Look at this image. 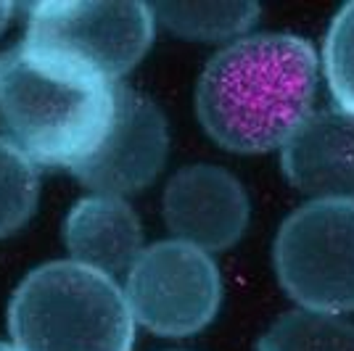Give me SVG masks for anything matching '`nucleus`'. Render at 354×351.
<instances>
[{"label":"nucleus","mask_w":354,"mask_h":351,"mask_svg":"<svg viewBox=\"0 0 354 351\" xmlns=\"http://www.w3.org/2000/svg\"><path fill=\"white\" fill-rule=\"evenodd\" d=\"M320 61L310 40L265 32L227 43L196 85V117L233 153L283 148L315 111Z\"/></svg>","instance_id":"1"},{"label":"nucleus","mask_w":354,"mask_h":351,"mask_svg":"<svg viewBox=\"0 0 354 351\" xmlns=\"http://www.w3.org/2000/svg\"><path fill=\"white\" fill-rule=\"evenodd\" d=\"M114 85L19 43L0 53V135L37 167H80L101 146Z\"/></svg>","instance_id":"2"},{"label":"nucleus","mask_w":354,"mask_h":351,"mask_svg":"<svg viewBox=\"0 0 354 351\" xmlns=\"http://www.w3.org/2000/svg\"><path fill=\"white\" fill-rule=\"evenodd\" d=\"M8 333L19 351H133L135 320L117 280L64 259L21 280Z\"/></svg>","instance_id":"3"},{"label":"nucleus","mask_w":354,"mask_h":351,"mask_svg":"<svg viewBox=\"0 0 354 351\" xmlns=\"http://www.w3.org/2000/svg\"><path fill=\"white\" fill-rule=\"evenodd\" d=\"M272 262L299 309L354 312V201L310 198L283 220Z\"/></svg>","instance_id":"4"},{"label":"nucleus","mask_w":354,"mask_h":351,"mask_svg":"<svg viewBox=\"0 0 354 351\" xmlns=\"http://www.w3.org/2000/svg\"><path fill=\"white\" fill-rule=\"evenodd\" d=\"M153 30L156 19L146 3H35L21 43L119 82L148 53Z\"/></svg>","instance_id":"5"},{"label":"nucleus","mask_w":354,"mask_h":351,"mask_svg":"<svg viewBox=\"0 0 354 351\" xmlns=\"http://www.w3.org/2000/svg\"><path fill=\"white\" fill-rule=\"evenodd\" d=\"M122 293L135 325L164 338H188L220 312V267L212 254L191 243L159 240L140 251L124 275Z\"/></svg>","instance_id":"6"},{"label":"nucleus","mask_w":354,"mask_h":351,"mask_svg":"<svg viewBox=\"0 0 354 351\" xmlns=\"http://www.w3.org/2000/svg\"><path fill=\"white\" fill-rule=\"evenodd\" d=\"M169 156V127L162 108L127 85H114V114L101 146L72 175L101 196L127 198L162 175Z\"/></svg>","instance_id":"7"},{"label":"nucleus","mask_w":354,"mask_h":351,"mask_svg":"<svg viewBox=\"0 0 354 351\" xmlns=\"http://www.w3.org/2000/svg\"><path fill=\"white\" fill-rule=\"evenodd\" d=\"M162 209L175 240L207 254L236 246L251 217L243 182L214 164H193L175 172L164 188Z\"/></svg>","instance_id":"8"},{"label":"nucleus","mask_w":354,"mask_h":351,"mask_svg":"<svg viewBox=\"0 0 354 351\" xmlns=\"http://www.w3.org/2000/svg\"><path fill=\"white\" fill-rule=\"evenodd\" d=\"M286 180L310 198L354 201V114L315 108L281 148Z\"/></svg>","instance_id":"9"},{"label":"nucleus","mask_w":354,"mask_h":351,"mask_svg":"<svg viewBox=\"0 0 354 351\" xmlns=\"http://www.w3.org/2000/svg\"><path fill=\"white\" fill-rule=\"evenodd\" d=\"M64 243L72 262L98 269L109 278L127 275L143 246V227L119 196L93 193L77 201L64 222Z\"/></svg>","instance_id":"10"},{"label":"nucleus","mask_w":354,"mask_h":351,"mask_svg":"<svg viewBox=\"0 0 354 351\" xmlns=\"http://www.w3.org/2000/svg\"><path fill=\"white\" fill-rule=\"evenodd\" d=\"M151 11L172 35L198 43H236L259 19L257 3H156Z\"/></svg>","instance_id":"11"},{"label":"nucleus","mask_w":354,"mask_h":351,"mask_svg":"<svg viewBox=\"0 0 354 351\" xmlns=\"http://www.w3.org/2000/svg\"><path fill=\"white\" fill-rule=\"evenodd\" d=\"M257 351H354V322L294 309L267 328Z\"/></svg>","instance_id":"12"},{"label":"nucleus","mask_w":354,"mask_h":351,"mask_svg":"<svg viewBox=\"0 0 354 351\" xmlns=\"http://www.w3.org/2000/svg\"><path fill=\"white\" fill-rule=\"evenodd\" d=\"M40 198V169L0 135V238L19 233Z\"/></svg>","instance_id":"13"},{"label":"nucleus","mask_w":354,"mask_h":351,"mask_svg":"<svg viewBox=\"0 0 354 351\" xmlns=\"http://www.w3.org/2000/svg\"><path fill=\"white\" fill-rule=\"evenodd\" d=\"M323 72L333 106L354 114V3H346L325 32Z\"/></svg>","instance_id":"14"},{"label":"nucleus","mask_w":354,"mask_h":351,"mask_svg":"<svg viewBox=\"0 0 354 351\" xmlns=\"http://www.w3.org/2000/svg\"><path fill=\"white\" fill-rule=\"evenodd\" d=\"M11 19H14V6L11 3H0V35L8 30Z\"/></svg>","instance_id":"15"},{"label":"nucleus","mask_w":354,"mask_h":351,"mask_svg":"<svg viewBox=\"0 0 354 351\" xmlns=\"http://www.w3.org/2000/svg\"><path fill=\"white\" fill-rule=\"evenodd\" d=\"M0 351H19L16 346H8V343H0Z\"/></svg>","instance_id":"16"}]
</instances>
